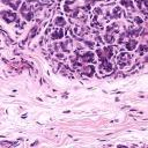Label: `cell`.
Here are the masks:
<instances>
[{"label":"cell","mask_w":148,"mask_h":148,"mask_svg":"<svg viewBox=\"0 0 148 148\" xmlns=\"http://www.w3.org/2000/svg\"><path fill=\"white\" fill-rule=\"evenodd\" d=\"M134 62V56L128 52V51H124V52H119L117 54V58H116V64H117V67L121 71L124 69H127L132 66V64Z\"/></svg>","instance_id":"1"},{"label":"cell","mask_w":148,"mask_h":148,"mask_svg":"<svg viewBox=\"0 0 148 148\" xmlns=\"http://www.w3.org/2000/svg\"><path fill=\"white\" fill-rule=\"evenodd\" d=\"M97 60H111L116 53L114 46L113 45H104V46H98L95 50Z\"/></svg>","instance_id":"2"},{"label":"cell","mask_w":148,"mask_h":148,"mask_svg":"<svg viewBox=\"0 0 148 148\" xmlns=\"http://www.w3.org/2000/svg\"><path fill=\"white\" fill-rule=\"evenodd\" d=\"M0 16H1V20L3 23L6 24H14L15 22L18 21V15L15 10H13L12 8L9 9H1L0 12Z\"/></svg>","instance_id":"3"},{"label":"cell","mask_w":148,"mask_h":148,"mask_svg":"<svg viewBox=\"0 0 148 148\" xmlns=\"http://www.w3.org/2000/svg\"><path fill=\"white\" fill-rule=\"evenodd\" d=\"M18 13H20V16L27 21V22H30L32 18H34V10H32V7L30 6V3L24 0L23 3L21 5L20 9H18Z\"/></svg>","instance_id":"4"},{"label":"cell","mask_w":148,"mask_h":148,"mask_svg":"<svg viewBox=\"0 0 148 148\" xmlns=\"http://www.w3.org/2000/svg\"><path fill=\"white\" fill-rule=\"evenodd\" d=\"M97 72H99L102 75L104 74H110L114 69V65L111 60H99L97 65Z\"/></svg>","instance_id":"5"},{"label":"cell","mask_w":148,"mask_h":148,"mask_svg":"<svg viewBox=\"0 0 148 148\" xmlns=\"http://www.w3.org/2000/svg\"><path fill=\"white\" fill-rule=\"evenodd\" d=\"M74 40L71 37H65L62 40L59 42V51L68 54L72 53V51L74 50Z\"/></svg>","instance_id":"6"},{"label":"cell","mask_w":148,"mask_h":148,"mask_svg":"<svg viewBox=\"0 0 148 148\" xmlns=\"http://www.w3.org/2000/svg\"><path fill=\"white\" fill-rule=\"evenodd\" d=\"M79 72H80V74H82L84 76L91 77L97 72V68L94 64H86V65H81L79 67Z\"/></svg>","instance_id":"7"},{"label":"cell","mask_w":148,"mask_h":148,"mask_svg":"<svg viewBox=\"0 0 148 148\" xmlns=\"http://www.w3.org/2000/svg\"><path fill=\"white\" fill-rule=\"evenodd\" d=\"M125 16V9L120 5H114L111 8V20H117L120 21Z\"/></svg>","instance_id":"8"},{"label":"cell","mask_w":148,"mask_h":148,"mask_svg":"<svg viewBox=\"0 0 148 148\" xmlns=\"http://www.w3.org/2000/svg\"><path fill=\"white\" fill-rule=\"evenodd\" d=\"M50 38L53 42H60L65 38V28H54L51 34H50Z\"/></svg>","instance_id":"9"},{"label":"cell","mask_w":148,"mask_h":148,"mask_svg":"<svg viewBox=\"0 0 148 148\" xmlns=\"http://www.w3.org/2000/svg\"><path fill=\"white\" fill-rule=\"evenodd\" d=\"M52 23H53V25L57 27V28H65V27L68 25L69 22H68V20H67L66 16L59 14V15H56V16L53 17Z\"/></svg>","instance_id":"10"},{"label":"cell","mask_w":148,"mask_h":148,"mask_svg":"<svg viewBox=\"0 0 148 148\" xmlns=\"http://www.w3.org/2000/svg\"><path fill=\"white\" fill-rule=\"evenodd\" d=\"M139 45V39L138 38H128L125 43H124V49L125 51H128V52H134L136 50Z\"/></svg>","instance_id":"11"},{"label":"cell","mask_w":148,"mask_h":148,"mask_svg":"<svg viewBox=\"0 0 148 148\" xmlns=\"http://www.w3.org/2000/svg\"><path fill=\"white\" fill-rule=\"evenodd\" d=\"M117 35H113V34H110V32H103L102 35V39L104 42L105 45H113L117 43Z\"/></svg>","instance_id":"12"},{"label":"cell","mask_w":148,"mask_h":148,"mask_svg":"<svg viewBox=\"0 0 148 148\" xmlns=\"http://www.w3.org/2000/svg\"><path fill=\"white\" fill-rule=\"evenodd\" d=\"M118 5H120L124 9L126 10H131V12H136V7L134 3V0H119Z\"/></svg>","instance_id":"13"},{"label":"cell","mask_w":148,"mask_h":148,"mask_svg":"<svg viewBox=\"0 0 148 148\" xmlns=\"http://www.w3.org/2000/svg\"><path fill=\"white\" fill-rule=\"evenodd\" d=\"M72 31H73V34H74L75 37H83V35L87 31L86 30V24H77V25L73 27Z\"/></svg>","instance_id":"14"},{"label":"cell","mask_w":148,"mask_h":148,"mask_svg":"<svg viewBox=\"0 0 148 148\" xmlns=\"http://www.w3.org/2000/svg\"><path fill=\"white\" fill-rule=\"evenodd\" d=\"M82 45H83V47H87L88 50H94V49L96 47L97 43H96V40H95V39L86 37V38H83V39H82Z\"/></svg>","instance_id":"15"},{"label":"cell","mask_w":148,"mask_h":148,"mask_svg":"<svg viewBox=\"0 0 148 148\" xmlns=\"http://www.w3.org/2000/svg\"><path fill=\"white\" fill-rule=\"evenodd\" d=\"M23 1H24V0H9V3H8V7H9V8H12L13 10H15V12H17V10L20 9V7H21V5L23 3Z\"/></svg>","instance_id":"16"},{"label":"cell","mask_w":148,"mask_h":148,"mask_svg":"<svg viewBox=\"0 0 148 148\" xmlns=\"http://www.w3.org/2000/svg\"><path fill=\"white\" fill-rule=\"evenodd\" d=\"M132 20H133L134 25H136V27H142V25L145 24V17H143L142 15L135 14V15L132 17Z\"/></svg>","instance_id":"17"},{"label":"cell","mask_w":148,"mask_h":148,"mask_svg":"<svg viewBox=\"0 0 148 148\" xmlns=\"http://www.w3.org/2000/svg\"><path fill=\"white\" fill-rule=\"evenodd\" d=\"M135 51H136L138 56H145L148 52V45L147 44H139Z\"/></svg>","instance_id":"18"},{"label":"cell","mask_w":148,"mask_h":148,"mask_svg":"<svg viewBox=\"0 0 148 148\" xmlns=\"http://www.w3.org/2000/svg\"><path fill=\"white\" fill-rule=\"evenodd\" d=\"M54 56H56V58L59 59V60H64V59H66V53H64V52H61V51L54 53Z\"/></svg>","instance_id":"19"},{"label":"cell","mask_w":148,"mask_h":148,"mask_svg":"<svg viewBox=\"0 0 148 148\" xmlns=\"http://www.w3.org/2000/svg\"><path fill=\"white\" fill-rule=\"evenodd\" d=\"M98 1H101V0H86V2L89 3L90 6H95L96 2H98Z\"/></svg>","instance_id":"20"},{"label":"cell","mask_w":148,"mask_h":148,"mask_svg":"<svg viewBox=\"0 0 148 148\" xmlns=\"http://www.w3.org/2000/svg\"><path fill=\"white\" fill-rule=\"evenodd\" d=\"M143 57H145V58H143V60H145L146 62H148V52H147V53H146Z\"/></svg>","instance_id":"21"},{"label":"cell","mask_w":148,"mask_h":148,"mask_svg":"<svg viewBox=\"0 0 148 148\" xmlns=\"http://www.w3.org/2000/svg\"><path fill=\"white\" fill-rule=\"evenodd\" d=\"M145 14H146V17H145V18H147V20H148V9L145 12Z\"/></svg>","instance_id":"22"}]
</instances>
